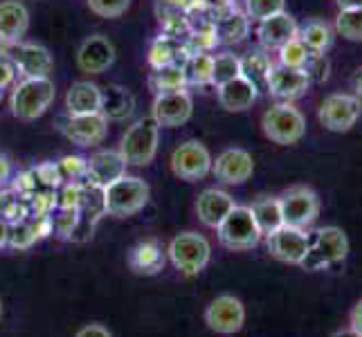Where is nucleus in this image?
Wrapping results in <instances>:
<instances>
[{
    "label": "nucleus",
    "mask_w": 362,
    "mask_h": 337,
    "mask_svg": "<svg viewBox=\"0 0 362 337\" xmlns=\"http://www.w3.org/2000/svg\"><path fill=\"white\" fill-rule=\"evenodd\" d=\"M66 106L70 115H88L102 110V88L90 81H77L66 95Z\"/></svg>",
    "instance_id": "obj_23"
},
{
    "label": "nucleus",
    "mask_w": 362,
    "mask_h": 337,
    "mask_svg": "<svg viewBox=\"0 0 362 337\" xmlns=\"http://www.w3.org/2000/svg\"><path fill=\"white\" fill-rule=\"evenodd\" d=\"M286 0H245V16L252 20H266L274 14H281Z\"/></svg>",
    "instance_id": "obj_36"
},
{
    "label": "nucleus",
    "mask_w": 362,
    "mask_h": 337,
    "mask_svg": "<svg viewBox=\"0 0 362 337\" xmlns=\"http://www.w3.org/2000/svg\"><path fill=\"white\" fill-rule=\"evenodd\" d=\"M74 337H113V335H110V331L104 329L102 324H86V326H81L77 331Z\"/></svg>",
    "instance_id": "obj_42"
},
{
    "label": "nucleus",
    "mask_w": 362,
    "mask_h": 337,
    "mask_svg": "<svg viewBox=\"0 0 362 337\" xmlns=\"http://www.w3.org/2000/svg\"><path fill=\"white\" fill-rule=\"evenodd\" d=\"M153 83L160 93H169V90H182V85L187 83L185 77V68L178 66H165V68H158L153 74Z\"/></svg>",
    "instance_id": "obj_34"
},
{
    "label": "nucleus",
    "mask_w": 362,
    "mask_h": 337,
    "mask_svg": "<svg viewBox=\"0 0 362 337\" xmlns=\"http://www.w3.org/2000/svg\"><path fill=\"white\" fill-rule=\"evenodd\" d=\"M77 223H79L77 209H64V214L57 216V220H54V230L61 239H70L74 230H77Z\"/></svg>",
    "instance_id": "obj_39"
},
{
    "label": "nucleus",
    "mask_w": 362,
    "mask_h": 337,
    "mask_svg": "<svg viewBox=\"0 0 362 337\" xmlns=\"http://www.w3.org/2000/svg\"><path fill=\"white\" fill-rule=\"evenodd\" d=\"M255 214V220L259 225V230L264 236H270L272 232H277L284 225V216H281V205L279 198L274 196H261L257 201L250 205Z\"/></svg>",
    "instance_id": "obj_27"
},
{
    "label": "nucleus",
    "mask_w": 362,
    "mask_h": 337,
    "mask_svg": "<svg viewBox=\"0 0 362 337\" xmlns=\"http://www.w3.org/2000/svg\"><path fill=\"white\" fill-rule=\"evenodd\" d=\"M129 266L135 274L151 277V274H158L165 268V254H162V249L153 241L137 243L129 254Z\"/></svg>",
    "instance_id": "obj_26"
},
{
    "label": "nucleus",
    "mask_w": 362,
    "mask_h": 337,
    "mask_svg": "<svg viewBox=\"0 0 362 337\" xmlns=\"http://www.w3.org/2000/svg\"><path fill=\"white\" fill-rule=\"evenodd\" d=\"M30 28V14L18 0H5L0 3V39L18 41Z\"/></svg>",
    "instance_id": "obj_24"
},
{
    "label": "nucleus",
    "mask_w": 362,
    "mask_h": 337,
    "mask_svg": "<svg viewBox=\"0 0 362 337\" xmlns=\"http://www.w3.org/2000/svg\"><path fill=\"white\" fill-rule=\"evenodd\" d=\"M310 59V49L299 41V36L279 47V66L286 68H304Z\"/></svg>",
    "instance_id": "obj_35"
},
{
    "label": "nucleus",
    "mask_w": 362,
    "mask_h": 337,
    "mask_svg": "<svg viewBox=\"0 0 362 337\" xmlns=\"http://www.w3.org/2000/svg\"><path fill=\"white\" fill-rule=\"evenodd\" d=\"M331 337H360L356 331H351V329H344V331H338V333H333Z\"/></svg>",
    "instance_id": "obj_47"
},
{
    "label": "nucleus",
    "mask_w": 362,
    "mask_h": 337,
    "mask_svg": "<svg viewBox=\"0 0 362 337\" xmlns=\"http://www.w3.org/2000/svg\"><path fill=\"white\" fill-rule=\"evenodd\" d=\"M88 176L95 184L106 187L113 180L127 176V162L119 151H99L88 160Z\"/></svg>",
    "instance_id": "obj_21"
},
{
    "label": "nucleus",
    "mask_w": 362,
    "mask_h": 337,
    "mask_svg": "<svg viewBox=\"0 0 362 337\" xmlns=\"http://www.w3.org/2000/svg\"><path fill=\"white\" fill-rule=\"evenodd\" d=\"M113 64H115V47L106 36L95 34L81 43L79 52H77V66L81 72L102 74Z\"/></svg>",
    "instance_id": "obj_17"
},
{
    "label": "nucleus",
    "mask_w": 362,
    "mask_h": 337,
    "mask_svg": "<svg viewBox=\"0 0 362 337\" xmlns=\"http://www.w3.org/2000/svg\"><path fill=\"white\" fill-rule=\"evenodd\" d=\"M279 205L284 225H291V227L306 230L320 216V198L310 187H291L279 196Z\"/></svg>",
    "instance_id": "obj_8"
},
{
    "label": "nucleus",
    "mask_w": 362,
    "mask_h": 337,
    "mask_svg": "<svg viewBox=\"0 0 362 337\" xmlns=\"http://www.w3.org/2000/svg\"><path fill=\"white\" fill-rule=\"evenodd\" d=\"M349 329L356 331L362 337V299H360V302L351 310V317H349Z\"/></svg>",
    "instance_id": "obj_43"
},
{
    "label": "nucleus",
    "mask_w": 362,
    "mask_h": 337,
    "mask_svg": "<svg viewBox=\"0 0 362 337\" xmlns=\"http://www.w3.org/2000/svg\"><path fill=\"white\" fill-rule=\"evenodd\" d=\"M257 97H259V88L245 77H236L228 83L218 85V104L228 112L247 110L257 102Z\"/></svg>",
    "instance_id": "obj_20"
},
{
    "label": "nucleus",
    "mask_w": 362,
    "mask_h": 337,
    "mask_svg": "<svg viewBox=\"0 0 362 337\" xmlns=\"http://www.w3.org/2000/svg\"><path fill=\"white\" fill-rule=\"evenodd\" d=\"M88 7L93 14L102 18H119L127 14L131 0H88Z\"/></svg>",
    "instance_id": "obj_37"
},
{
    "label": "nucleus",
    "mask_w": 362,
    "mask_h": 337,
    "mask_svg": "<svg viewBox=\"0 0 362 337\" xmlns=\"http://www.w3.org/2000/svg\"><path fill=\"white\" fill-rule=\"evenodd\" d=\"M0 317H3V302H0Z\"/></svg>",
    "instance_id": "obj_50"
},
{
    "label": "nucleus",
    "mask_w": 362,
    "mask_h": 337,
    "mask_svg": "<svg viewBox=\"0 0 362 337\" xmlns=\"http://www.w3.org/2000/svg\"><path fill=\"white\" fill-rule=\"evenodd\" d=\"M151 189L142 178L122 176L104 187V207L106 214L115 218H129L142 211L148 203Z\"/></svg>",
    "instance_id": "obj_1"
},
{
    "label": "nucleus",
    "mask_w": 362,
    "mask_h": 337,
    "mask_svg": "<svg viewBox=\"0 0 362 337\" xmlns=\"http://www.w3.org/2000/svg\"><path fill=\"white\" fill-rule=\"evenodd\" d=\"M236 77H241V59L234 57L230 52H223L218 57H214V64H211V83L223 85Z\"/></svg>",
    "instance_id": "obj_31"
},
{
    "label": "nucleus",
    "mask_w": 362,
    "mask_h": 337,
    "mask_svg": "<svg viewBox=\"0 0 362 337\" xmlns=\"http://www.w3.org/2000/svg\"><path fill=\"white\" fill-rule=\"evenodd\" d=\"M36 239H39V234H36V227H34V225L16 223L14 227H9L7 245H11L14 249H25V247H30Z\"/></svg>",
    "instance_id": "obj_38"
},
{
    "label": "nucleus",
    "mask_w": 362,
    "mask_h": 337,
    "mask_svg": "<svg viewBox=\"0 0 362 337\" xmlns=\"http://www.w3.org/2000/svg\"><path fill=\"white\" fill-rule=\"evenodd\" d=\"M340 9H362V0H335Z\"/></svg>",
    "instance_id": "obj_45"
},
{
    "label": "nucleus",
    "mask_w": 362,
    "mask_h": 337,
    "mask_svg": "<svg viewBox=\"0 0 362 337\" xmlns=\"http://www.w3.org/2000/svg\"><path fill=\"white\" fill-rule=\"evenodd\" d=\"M310 85V77L304 68H286V66H272L266 88L274 99L281 102H293V99L302 97Z\"/></svg>",
    "instance_id": "obj_14"
},
{
    "label": "nucleus",
    "mask_w": 362,
    "mask_h": 337,
    "mask_svg": "<svg viewBox=\"0 0 362 337\" xmlns=\"http://www.w3.org/2000/svg\"><path fill=\"white\" fill-rule=\"evenodd\" d=\"M216 234H218V241L223 247L236 249V252H241V249H252L259 245L261 239H264V234H261L259 225L255 220L252 209L241 207V205H234V209L216 227Z\"/></svg>",
    "instance_id": "obj_4"
},
{
    "label": "nucleus",
    "mask_w": 362,
    "mask_h": 337,
    "mask_svg": "<svg viewBox=\"0 0 362 337\" xmlns=\"http://www.w3.org/2000/svg\"><path fill=\"white\" fill-rule=\"evenodd\" d=\"M192 110H194V102L189 93L169 90V93H158L151 117L162 129H176L182 126L185 122H189Z\"/></svg>",
    "instance_id": "obj_13"
},
{
    "label": "nucleus",
    "mask_w": 362,
    "mask_h": 337,
    "mask_svg": "<svg viewBox=\"0 0 362 337\" xmlns=\"http://www.w3.org/2000/svg\"><path fill=\"white\" fill-rule=\"evenodd\" d=\"M299 41H302L310 52L315 54H322L327 52V49L331 47L333 43V32L327 23L322 20H310L306 23L302 30H299Z\"/></svg>",
    "instance_id": "obj_28"
},
{
    "label": "nucleus",
    "mask_w": 362,
    "mask_h": 337,
    "mask_svg": "<svg viewBox=\"0 0 362 337\" xmlns=\"http://www.w3.org/2000/svg\"><path fill=\"white\" fill-rule=\"evenodd\" d=\"M211 64H214V57H209L205 52L192 54L189 61L185 66V77L189 83L198 85H207L211 83Z\"/></svg>",
    "instance_id": "obj_32"
},
{
    "label": "nucleus",
    "mask_w": 362,
    "mask_h": 337,
    "mask_svg": "<svg viewBox=\"0 0 362 337\" xmlns=\"http://www.w3.org/2000/svg\"><path fill=\"white\" fill-rule=\"evenodd\" d=\"M57 88L49 77H28L11 93V112L23 122L39 119L52 106Z\"/></svg>",
    "instance_id": "obj_2"
},
{
    "label": "nucleus",
    "mask_w": 362,
    "mask_h": 337,
    "mask_svg": "<svg viewBox=\"0 0 362 337\" xmlns=\"http://www.w3.org/2000/svg\"><path fill=\"white\" fill-rule=\"evenodd\" d=\"M270 68H272V64H270L268 54H264V52H250L245 59H241V77L252 81L257 88L266 85Z\"/></svg>",
    "instance_id": "obj_30"
},
{
    "label": "nucleus",
    "mask_w": 362,
    "mask_h": 337,
    "mask_svg": "<svg viewBox=\"0 0 362 337\" xmlns=\"http://www.w3.org/2000/svg\"><path fill=\"white\" fill-rule=\"evenodd\" d=\"M205 324L209 331L218 335H234L245 324V306L239 297L221 295L205 310Z\"/></svg>",
    "instance_id": "obj_11"
},
{
    "label": "nucleus",
    "mask_w": 362,
    "mask_h": 337,
    "mask_svg": "<svg viewBox=\"0 0 362 337\" xmlns=\"http://www.w3.org/2000/svg\"><path fill=\"white\" fill-rule=\"evenodd\" d=\"M247 30H250V18L239 14V11H234V14H228L226 18H221L214 28L216 39L223 43H241L247 36Z\"/></svg>",
    "instance_id": "obj_29"
},
{
    "label": "nucleus",
    "mask_w": 362,
    "mask_h": 337,
    "mask_svg": "<svg viewBox=\"0 0 362 337\" xmlns=\"http://www.w3.org/2000/svg\"><path fill=\"white\" fill-rule=\"evenodd\" d=\"M7 176H9V165L3 158H0V180H5Z\"/></svg>",
    "instance_id": "obj_48"
},
{
    "label": "nucleus",
    "mask_w": 362,
    "mask_h": 337,
    "mask_svg": "<svg viewBox=\"0 0 362 337\" xmlns=\"http://www.w3.org/2000/svg\"><path fill=\"white\" fill-rule=\"evenodd\" d=\"M11 79H14V66L0 59V88H5Z\"/></svg>",
    "instance_id": "obj_44"
},
{
    "label": "nucleus",
    "mask_w": 362,
    "mask_h": 337,
    "mask_svg": "<svg viewBox=\"0 0 362 337\" xmlns=\"http://www.w3.org/2000/svg\"><path fill=\"white\" fill-rule=\"evenodd\" d=\"M356 93H358V99L362 102V72H360V77H358V81H356Z\"/></svg>",
    "instance_id": "obj_49"
},
{
    "label": "nucleus",
    "mask_w": 362,
    "mask_h": 337,
    "mask_svg": "<svg viewBox=\"0 0 362 337\" xmlns=\"http://www.w3.org/2000/svg\"><path fill=\"white\" fill-rule=\"evenodd\" d=\"M362 112V102L354 95H329L320 106V122L333 133H346L356 126Z\"/></svg>",
    "instance_id": "obj_10"
},
{
    "label": "nucleus",
    "mask_w": 362,
    "mask_h": 337,
    "mask_svg": "<svg viewBox=\"0 0 362 337\" xmlns=\"http://www.w3.org/2000/svg\"><path fill=\"white\" fill-rule=\"evenodd\" d=\"M59 169H66L70 176H79V173H88V162L81 158H66Z\"/></svg>",
    "instance_id": "obj_41"
},
{
    "label": "nucleus",
    "mask_w": 362,
    "mask_h": 337,
    "mask_svg": "<svg viewBox=\"0 0 362 337\" xmlns=\"http://www.w3.org/2000/svg\"><path fill=\"white\" fill-rule=\"evenodd\" d=\"M135 110V97L129 88L124 85H108L102 90V115L106 119L122 122L133 115Z\"/></svg>",
    "instance_id": "obj_25"
},
{
    "label": "nucleus",
    "mask_w": 362,
    "mask_h": 337,
    "mask_svg": "<svg viewBox=\"0 0 362 337\" xmlns=\"http://www.w3.org/2000/svg\"><path fill=\"white\" fill-rule=\"evenodd\" d=\"M257 34H259V43L266 49H279L288 41L297 39L299 28L291 14L281 11V14H274L266 20H261Z\"/></svg>",
    "instance_id": "obj_18"
},
{
    "label": "nucleus",
    "mask_w": 362,
    "mask_h": 337,
    "mask_svg": "<svg viewBox=\"0 0 362 337\" xmlns=\"http://www.w3.org/2000/svg\"><path fill=\"white\" fill-rule=\"evenodd\" d=\"M261 126H264L268 140H272L274 144L288 146V144H297L304 137L306 119L291 102H284V104H274L264 112Z\"/></svg>",
    "instance_id": "obj_5"
},
{
    "label": "nucleus",
    "mask_w": 362,
    "mask_h": 337,
    "mask_svg": "<svg viewBox=\"0 0 362 337\" xmlns=\"http://www.w3.org/2000/svg\"><path fill=\"white\" fill-rule=\"evenodd\" d=\"M7 239H9V225L0 218V247L7 245Z\"/></svg>",
    "instance_id": "obj_46"
},
{
    "label": "nucleus",
    "mask_w": 362,
    "mask_h": 337,
    "mask_svg": "<svg viewBox=\"0 0 362 337\" xmlns=\"http://www.w3.org/2000/svg\"><path fill=\"white\" fill-rule=\"evenodd\" d=\"M234 198L228 191H221V189H205L196 201V214L201 218L203 225L207 227L216 230L218 225L223 223L230 211L234 209Z\"/></svg>",
    "instance_id": "obj_19"
},
{
    "label": "nucleus",
    "mask_w": 362,
    "mask_h": 337,
    "mask_svg": "<svg viewBox=\"0 0 362 337\" xmlns=\"http://www.w3.org/2000/svg\"><path fill=\"white\" fill-rule=\"evenodd\" d=\"M211 153L207 151V146L198 140H189L180 144L171 155V171L176 173L180 180L196 182L203 180L207 173H211Z\"/></svg>",
    "instance_id": "obj_9"
},
{
    "label": "nucleus",
    "mask_w": 362,
    "mask_h": 337,
    "mask_svg": "<svg viewBox=\"0 0 362 337\" xmlns=\"http://www.w3.org/2000/svg\"><path fill=\"white\" fill-rule=\"evenodd\" d=\"M308 254L302 261L306 270H322L333 264H340L349 254V239L340 227H322L313 236H308Z\"/></svg>",
    "instance_id": "obj_7"
},
{
    "label": "nucleus",
    "mask_w": 362,
    "mask_h": 337,
    "mask_svg": "<svg viewBox=\"0 0 362 337\" xmlns=\"http://www.w3.org/2000/svg\"><path fill=\"white\" fill-rule=\"evenodd\" d=\"M310 239L306 230L291 227V225H281L277 232L268 236V252L281 264L302 266V261L308 254Z\"/></svg>",
    "instance_id": "obj_12"
},
{
    "label": "nucleus",
    "mask_w": 362,
    "mask_h": 337,
    "mask_svg": "<svg viewBox=\"0 0 362 337\" xmlns=\"http://www.w3.org/2000/svg\"><path fill=\"white\" fill-rule=\"evenodd\" d=\"M167 254L171 259V264L176 266L187 277L203 272L211 259V245L203 234L196 232H182L178 236H173Z\"/></svg>",
    "instance_id": "obj_6"
},
{
    "label": "nucleus",
    "mask_w": 362,
    "mask_h": 337,
    "mask_svg": "<svg viewBox=\"0 0 362 337\" xmlns=\"http://www.w3.org/2000/svg\"><path fill=\"white\" fill-rule=\"evenodd\" d=\"M54 61L49 57V52L41 45H34V43H25L18 45L16 49V68L28 77H47L52 72Z\"/></svg>",
    "instance_id": "obj_22"
},
{
    "label": "nucleus",
    "mask_w": 362,
    "mask_h": 337,
    "mask_svg": "<svg viewBox=\"0 0 362 337\" xmlns=\"http://www.w3.org/2000/svg\"><path fill=\"white\" fill-rule=\"evenodd\" d=\"M211 173L226 184H243L245 180L252 178V173H255L252 155L243 151V148H228V151H223L214 160Z\"/></svg>",
    "instance_id": "obj_15"
},
{
    "label": "nucleus",
    "mask_w": 362,
    "mask_h": 337,
    "mask_svg": "<svg viewBox=\"0 0 362 337\" xmlns=\"http://www.w3.org/2000/svg\"><path fill=\"white\" fill-rule=\"evenodd\" d=\"M66 137L77 146H95L104 142L108 133V119L102 112H88V115H70L64 126Z\"/></svg>",
    "instance_id": "obj_16"
},
{
    "label": "nucleus",
    "mask_w": 362,
    "mask_h": 337,
    "mask_svg": "<svg viewBox=\"0 0 362 337\" xmlns=\"http://www.w3.org/2000/svg\"><path fill=\"white\" fill-rule=\"evenodd\" d=\"M148 61H151V66L158 70V68H165L169 64H173V49L169 47L167 41H158L153 47H151V57H148Z\"/></svg>",
    "instance_id": "obj_40"
},
{
    "label": "nucleus",
    "mask_w": 362,
    "mask_h": 337,
    "mask_svg": "<svg viewBox=\"0 0 362 337\" xmlns=\"http://www.w3.org/2000/svg\"><path fill=\"white\" fill-rule=\"evenodd\" d=\"M158 137H160V126L153 117L137 119L122 137L119 153L124 162L133 167L151 165L158 153Z\"/></svg>",
    "instance_id": "obj_3"
},
{
    "label": "nucleus",
    "mask_w": 362,
    "mask_h": 337,
    "mask_svg": "<svg viewBox=\"0 0 362 337\" xmlns=\"http://www.w3.org/2000/svg\"><path fill=\"white\" fill-rule=\"evenodd\" d=\"M335 32L346 41H362V9H340L335 18Z\"/></svg>",
    "instance_id": "obj_33"
}]
</instances>
